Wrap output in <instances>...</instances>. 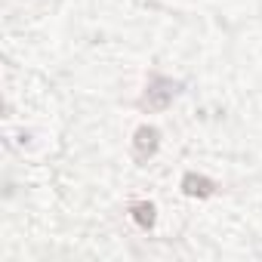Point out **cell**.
I'll return each instance as SVG.
<instances>
[{"mask_svg":"<svg viewBox=\"0 0 262 262\" xmlns=\"http://www.w3.org/2000/svg\"><path fill=\"white\" fill-rule=\"evenodd\" d=\"M173 96H176V83L173 80H167V77H151V83H148V90H145V96L139 99V108L142 111H164L170 102H173Z\"/></svg>","mask_w":262,"mask_h":262,"instance_id":"6da1fadb","label":"cell"},{"mask_svg":"<svg viewBox=\"0 0 262 262\" xmlns=\"http://www.w3.org/2000/svg\"><path fill=\"white\" fill-rule=\"evenodd\" d=\"M161 148V133L155 126H139L136 129V139H133V158L136 164H148Z\"/></svg>","mask_w":262,"mask_h":262,"instance_id":"7a4b0ae2","label":"cell"},{"mask_svg":"<svg viewBox=\"0 0 262 262\" xmlns=\"http://www.w3.org/2000/svg\"><path fill=\"white\" fill-rule=\"evenodd\" d=\"M182 191L188 198H210L216 191V182L207 179V176H198V173H185L182 176Z\"/></svg>","mask_w":262,"mask_h":262,"instance_id":"3957f363","label":"cell"},{"mask_svg":"<svg viewBox=\"0 0 262 262\" xmlns=\"http://www.w3.org/2000/svg\"><path fill=\"white\" fill-rule=\"evenodd\" d=\"M133 219L142 228H151L155 225V204H133Z\"/></svg>","mask_w":262,"mask_h":262,"instance_id":"277c9868","label":"cell"}]
</instances>
